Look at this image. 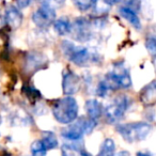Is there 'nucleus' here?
Listing matches in <instances>:
<instances>
[{
	"mask_svg": "<svg viewBox=\"0 0 156 156\" xmlns=\"http://www.w3.org/2000/svg\"><path fill=\"white\" fill-rule=\"evenodd\" d=\"M62 50L65 57L78 66H89L101 62V57L96 51L85 46L75 45L69 41L62 42Z\"/></svg>",
	"mask_w": 156,
	"mask_h": 156,
	"instance_id": "1",
	"label": "nucleus"
},
{
	"mask_svg": "<svg viewBox=\"0 0 156 156\" xmlns=\"http://www.w3.org/2000/svg\"><path fill=\"white\" fill-rule=\"evenodd\" d=\"M52 115L57 122L61 124H71L78 118L77 101L71 95L57 101L52 106Z\"/></svg>",
	"mask_w": 156,
	"mask_h": 156,
	"instance_id": "2",
	"label": "nucleus"
},
{
	"mask_svg": "<svg viewBox=\"0 0 156 156\" xmlns=\"http://www.w3.org/2000/svg\"><path fill=\"white\" fill-rule=\"evenodd\" d=\"M152 130L151 124L147 122H132V123L119 124L117 132L127 142H138L142 141L149 136Z\"/></svg>",
	"mask_w": 156,
	"mask_h": 156,
	"instance_id": "3",
	"label": "nucleus"
},
{
	"mask_svg": "<svg viewBox=\"0 0 156 156\" xmlns=\"http://www.w3.org/2000/svg\"><path fill=\"white\" fill-rule=\"evenodd\" d=\"M95 120H92L90 118L80 117L79 119H76L69 126L63 128L61 130V136L71 141L80 140L83 137V135L91 134L95 128Z\"/></svg>",
	"mask_w": 156,
	"mask_h": 156,
	"instance_id": "4",
	"label": "nucleus"
},
{
	"mask_svg": "<svg viewBox=\"0 0 156 156\" xmlns=\"http://www.w3.org/2000/svg\"><path fill=\"white\" fill-rule=\"evenodd\" d=\"M110 89L115 88H129L132 86V78L129 72L122 64H117L105 79Z\"/></svg>",
	"mask_w": 156,
	"mask_h": 156,
	"instance_id": "5",
	"label": "nucleus"
},
{
	"mask_svg": "<svg viewBox=\"0 0 156 156\" xmlns=\"http://www.w3.org/2000/svg\"><path fill=\"white\" fill-rule=\"evenodd\" d=\"M128 106H129V98L127 96L124 94L118 96L113 104L109 105L105 109V115H106L107 121L109 123H115L120 121L123 118L125 111L127 110Z\"/></svg>",
	"mask_w": 156,
	"mask_h": 156,
	"instance_id": "6",
	"label": "nucleus"
},
{
	"mask_svg": "<svg viewBox=\"0 0 156 156\" xmlns=\"http://www.w3.org/2000/svg\"><path fill=\"white\" fill-rule=\"evenodd\" d=\"M56 20V11L51 5L45 2L32 14V22L40 28H47Z\"/></svg>",
	"mask_w": 156,
	"mask_h": 156,
	"instance_id": "7",
	"label": "nucleus"
},
{
	"mask_svg": "<svg viewBox=\"0 0 156 156\" xmlns=\"http://www.w3.org/2000/svg\"><path fill=\"white\" fill-rule=\"evenodd\" d=\"M92 23L85 17H79L74 22L72 25V31L73 37L78 42L85 43L93 37L92 33Z\"/></svg>",
	"mask_w": 156,
	"mask_h": 156,
	"instance_id": "8",
	"label": "nucleus"
},
{
	"mask_svg": "<svg viewBox=\"0 0 156 156\" xmlns=\"http://www.w3.org/2000/svg\"><path fill=\"white\" fill-rule=\"evenodd\" d=\"M81 79L74 72L67 71L62 79V89L65 95H73L81 89Z\"/></svg>",
	"mask_w": 156,
	"mask_h": 156,
	"instance_id": "9",
	"label": "nucleus"
},
{
	"mask_svg": "<svg viewBox=\"0 0 156 156\" xmlns=\"http://www.w3.org/2000/svg\"><path fill=\"white\" fill-rule=\"evenodd\" d=\"M140 102L145 107H151L156 104V79L147 85L139 94Z\"/></svg>",
	"mask_w": 156,
	"mask_h": 156,
	"instance_id": "10",
	"label": "nucleus"
},
{
	"mask_svg": "<svg viewBox=\"0 0 156 156\" xmlns=\"http://www.w3.org/2000/svg\"><path fill=\"white\" fill-rule=\"evenodd\" d=\"M23 14L20 10L14 5H10L5 10V20L8 26L12 29H18L23 24Z\"/></svg>",
	"mask_w": 156,
	"mask_h": 156,
	"instance_id": "11",
	"label": "nucleus"
},
{
	"mask_svg": "<svg viewBox=\"0 0 156 156\" xmlns=\"http://www.w3.org/2000/svg\"><path fill=\"white\" fill-rule=\"evenodd\" d=\"M85 109L88 115V118H90V119L95 120L96 121V120L102 117L103 106L98 101L93 100V98L88 100L85 104Z\"/></svg>",
	"mask_w": 156,
	"mask_h": 156,
	"instance_id": "12",
	"label": "nucleus"
},
{
	"mask_svg": "<svg viewBox=\"0 0 156 156\" xmlns=\"http://www.w3.org/2000/svg\"><path fill=\"white\" fill-rule=\"evenodd\" d=\"M119 13H120V15H121L125 20H127L135 29L140 30L141 22H140V18H139L138 15L136 14V12L128 9V8H126V7H121L119 9Z\"/></svg>",
	"mask_w": 156,
	"mask_h": 156,
	"instance_id": "13",
	"label": "nucleus"
},
{
	"mask_svg": "<svg viewBox=\"0 0 156 156\" xmlns=\"http://www.w3.org/2000/svg\"><path fill=\"white\" fill-rule=\"evenodd\" d=\"M54 29L58 35H66L67 33H71L72 31V25L69 20L66 17H60L55 20L54 23Z\"/></svg>",
	"mask_w": 156,
	"mask_h": 156,
	"instance_id": "14",
	"label": "nucleus"
},
{
	"mask_svg": "<svg viewBox=\"0 0 156 156\" xmlns=\"http://www.w3.org/2000/svg\"><path fill=\"white\" fill-rule=\"evenodd\" d=\"M61 154L62 156H92L90 153L85 151L80 147H74L71 144H64L61 147Z\"/></svg>",
	"mask_w": 156,
	"mask_h": 156,
	"instance_id": "15",
	"label": "nucleus"
},
{
	"mask_svg": "<svg viewBox=\"0 0 156 156\" xmlns=\"http://www.w3.org/2000/svg\"><path fill=\"white\" fill-rule=\"evenodd\" d=\"M41 141H42V143H43L44 149H45L46 151H48V150H54L58 147V139L55 136L54 133H50V132L44 133Z\"/></svg>",
	"mask_w": 156,
	"mask_h": 156,
	"instance_id": "16",
	"label": "nucleus"
},
{
	"mask_svg": "<svg viewBox=\"0 0 156 156\" xmlns=\"http://www.w3.org/2000/svg\"><path fill=\"white\" fill-rule=\"evenodd\" d=\"M115 151V143L111 138H107L101 145L98 156H113Z\"/></svg>",
	"mask_w": 156,
	"mask_h": 156,
	"instance_id": "17",
	"label": "nucleus"
},
{
	"mask_svg": "<svg viewBox=\"0 0 156 156\" xmlns=\"http://www.w3.org/2000/svg\"><path fill=\"white\" fill-rule=\"evenodd\" d=\"M98 0H73V3L79 11H88L92 9Z\"/></svg>",
	"mask_w": 156,
	"mask_h": 156,
	"instance_id": "18",
	"label": "nucleus"
},
{
	"mask_svg": "<svg viewBox=\"0 0 156 156\" xmlns=\"http://www.w3.org/2000/svg\"><path fill=\"white\" fill-rule=\"evenodd\" d=\"M42 63H43V60H42V56L41 55H37V54H31L30 56L27 59V64H28L29 69H34L37 67L41 66Z\"/></svg>",
	"mask_w": 156,
	"mask_h": 156,
	"instance_id": "19",
	"label": "nucleus"
},
{
	"mask_svg": "<svg viewBox=\"0 0 156 156\" xmlns=\"http://www.w3.org/2000/svg\"><path fill=\"white\" fill-rule=\"evenodd\" d=\"M31 152L33 156H45L46 150L44 149V145L41 140H35L31 144Z\"/></svg>",
	"mask_w": 156,
	"mask_h": 156,
	"instance_id": "20",
	"label": "nucleus"
},
{
	"mask_svg": "<svg viewBox=\"0 0 156 156\" xmlns=\"http://www.w3.org/2000/svg\"><path fill=\"white\" fill-rule=\"evenodd\" d=\"M109 90H111V89L108 86V83L105 80H103L98 83V88H96V95L100 96V98H105V96L107 95V93L109 92Z\"/></svg>",
	"mask_w": 156,
	"mask_h": 156,
	"instance_id": "21",
	"label": "nucleus"
},
{
	"mask_svg": "<svg viewBox=\"0 0 156 156\" xmlns=\"http://www.w3.org/2000/svg\"><path fill=\"white\" fill-rule=\"evenodd\" d=\"M145 48L152 55L156 57V37H149L145 41Z\"/></svg>",
	"mask_w": 156,
	"mask_h": 156,
	"instance_id": "22",
	"label": "nucleus"
},
{
	"mask_svg": "<svg viewBox=\"0 0 156 156\" xmlns=\"http://www.w3.org/2000/svg\"><path fill=\"white\" fill-rule=\"evenodd\" d=\"M124 7L133 10V11H138L141 8V1L140 0H124Z\"/></svg>",
	"mask_w": 156,
	"mask_h": 156,
	"instance_id": "23",
	"label": "nucleus"
},
{
	"mask_svg": "<svg viewBox=\"0 0 156 156\" xmlns=\"http://www.w3.org/2000/svg\"><path fill=\"white\" fill-rule=\"evenodd\" d=\"M15 1L20 9H26L31 5V0H15Z\"/></svg>",
	"mask_w": 156,
	"mask_h": 156,
	"instance_id": "24",
	"label": "nucleus"
},
{
	"mask_svg": "<svg viewBox=\"0 0 156 156\" xmlns=\"http://www.w3.org/2000/svg\"><path fill=\"white\" fill-rule=\"evenodd\" d=\"M101 1H102V2H104L105 5H109V7L117 5V3L119 2V0H101Z\"/></svg>",
	"mask_w": 156,
	"mask_h": 156,
	"instance_id": "25",
	"label": "nucleus"
},
{
	"mask_svg": "<svg viewBox=\"0 0 156 156\" xmlns=\"http://www.w3.org/2000/svg\"><path fill=\"white\" fill-rule=\"evenodd\" d=\"M113 156H130V155L127 151H121V152H119V153L115 154Z\"/></svg>",
	"mask_w": 156,
	"mask_h": 156,
	"instance_id": "26",
	"label": "nucleus"
},
{
	"mask_svg": "<svg viewBox=\"0 0 156 156\" xmlns=\"http://www.w3.org/2000/svg\"><path fill=\"white\" fill-rule=\"evenodd\" d=\"M49 1V5H51V3H57L58 5H62L63 2H64V0H48Z\"/></svg>",
	"mask_w": 156,
	"mask_h": 156,
	"instance_id": "27",
	"label": "nucleus"
},
{
	"mask_svg": "<svg viewBox=\"0 0 156 156\" xmlns=\"http://www.w3.org/2000/svg\"><path fill=\"white\" fill-rule=\"evenodd\" d=\"M136 156H151L149 153H144V152H138Z\"/></svg>",
	"mask_w": 156,
	"mask_h": 156,
	"instance_id": "28",
	"label": "nucleus"
},
{
	"mask_svg": "<svg viewBox=\"0 0 156 156\" xmlns=\"http://www.w3.org/2000/svg\"><path fill=\"white\" fill-rule=\"evenodd\" d=\"M154 65H155V67H156V57H155V59H154Z\"/></svg>",
	"mask_w": 156,
	"mask_h": 156,
	"instance_id": "29",
	"label": "nucleus"
}]
</instances>
